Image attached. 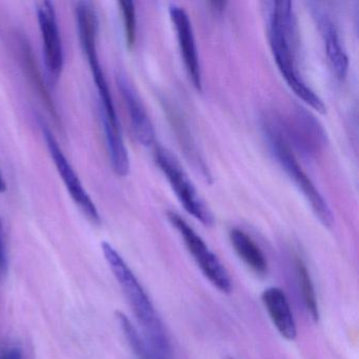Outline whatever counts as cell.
Segmentation results:
<instances>
[{
	"instance_id": "cell-1",
	"label": "cell",
	"mask_w": 359,
	"mask_h": 359,
	"mask_svg": "<svg viewBox=\"0 0 359 359\" xmlns=\"http://www.w3.org/2000/svg\"><path fill=\"white\" fill-rule=\"evenodd\" d=\"M268 5V33L271 51L285 81L294 93L317 112L325 114L321 98L304 83L296 66L297 30L291 1H272Z\"/></svg>"
},
{
	"instance_id": "cell-2",
	"label": "cell",
	"mask_w": 359,
	"mask_h": 359,
	"mask_svg": "<svg viewBox=\"0 0 359 359\" xmlns=\"http://www.w3.org/2000/svg\"><path fill=\"white\" fill-rule=\"evenodd\" d=\"M102 249L111 271L118 281L137 319L142 337L159 358L173 359V350L167 330L159 318L146 290L123 256L110 243L104 241L102 243Z\"/></svg>"
},
{
	"instance_id": "cell-3",
	"label": "cell",
	"mask_w": 359,
	"mask_h": 359,
	"mask_svg": "<svg viewBox=\"0 0 359 359\" xmlns=\"http://www.w3.org/2000/svg\"><path fill=\"white\" fill-rule=\"evenodd\" d=\"M264 133H266L272 154L274 155L283 171L306 196L315 215L318 217L323 226L329 228L332 226L334 216L331 208L327 205V201L323 198L318 189L315 187L314 182L300 167L291 146L287 144L277 123L274 121H268L264 123Z\"/></svg>"
},
{
	"instance_id": "cell-4",
	"label": "cell",
	"mask_w": 359,
	"mask_h": 359,
	"mask_svg": "<svg viewBox=\"0 0 359 359\" xmlns=\"http://www.w3.org/2000/svg\"><path fill=\"white\" fill-rule=\"evenodd\" d=\"M75 16H76L79 41H81L83 53L89 62L90 70L100 94V102L104 108V116L114 121L118 118V116H117L108 81L104 76V71L100 66V57H98L97 41L100 22H98L97 12L93 4L90 1H79L75 7Z\"/></svg>"
},
{
	"instance_id": "cell-5",
	"label": "cell",
	"mask_w": 359,
	"mask_h": 359,
	"mask_svg": "<svg viewBox=\"0 0 359 359\" xmlns=\"http://www.w3.org/2000/svg\"><path fill=\"white\" fill-rule=\"evenodd\" d=\"M154 159L186 211L205 226H212L214 216L211 210L197 192L175 155L165 147L158 146L155 149Z\"/></svg>"
},
{
	"instance_id": "cell-6",
	"label": "cell",
	"mask_w": 359,
	"mask_h": 359,
	"mask_svg": "<svg viewBox=\"0 0 359 359\" xmlns=\"http://www.w3.org/2000/svg\"><path fill=\"white\" fill-rule=\"evenodd\" d=\"M168 218L172 226L182 235L187 249L201 268L203 274L210 283L222 293L232 291V280L224 264L217 256L209 249L203 238L189 226L188 222L175 212H168Z\"/></svg>"
},
{
	"instance_id": "cell-7",
	"label": "cell",
	"mask_w": 359,
	"mask_h": 359,
	"mask_svg": "<svg viewBox=\"0 0 359 359\" xmlns=\"http://www.w3.org/2000/svg\"><path fill=\"white\" fill-rule=\"evenodd\" d=\"M276 123L287 144H293L309 158L317 156L327 144V134L321 123L302 107L292 109L287 118Z\"/></svg>"
},
{
	"instance_id": "cell-8",
	"label": "cell",
	"mask_w": 359,
	"mask_h": 359,
	"mask_svg": "<svg viewBox=\"0 0 359 359\" xmlns=\"http://www.w3.org/2000/svg\"><path fill=\"white\" fill-rule=\"evenodd\" d=\"M41 130H43V137L47 142L48 150H49L56 170L64 182L71 198L76 203V205H79L81 212L89 218L90 222L100 224V215L95 203L92 201L86 189L83 188L79 175L73 169L70 161L65 156L64 152L58 144L57 140L52 134L51 130L43 123H41Z\"/></svg>"
},
{
	"instance_id": "cell-9",
	"label": "cell",
	"mask_w": 359,
	"mask_h": 359,
	"mask_svg": "<svg viewBox=\"0 0 359 359\" xmlns=\"http://www.w3.org/2000/svg\"><path fill=\"white\" fill-rule=\"evenodd\" d=\"M36 13L43 39L46 69L52 81H57L64 70L65 56L54 4L41 1L37 4Z\"/></svg>"
},
{
	"instance_id": "cell-10",
	"label": "cell",
	"mask_w": 359,
	"mask_h": 359,
	"mask_svg": "<svg viewBox=\"0 0 359 359\" xmlns=\"http://www.w3.org/2000/svg\"><path fill=\"white\" fill-rule=\"evenodd\" d=\"M169 13L177 35L178 45H180L187 72L194 87L201 90L203 81H201V62H199L192 22L189 18V14L184 8L176 4L170 5Z\"/></svg>"
},
{
	"instance_id": "cell-11",
	"label": "cell",
	"mask_w": 359,
	"mask_h": 359,
	"mask_svg": "<svg viewBox=\"0 0 359 359\" xmlns=\"http://www.w3.org/2000/svg\"><path fill=\"white\" fill-rule=\"evenodd\" d=\"M117 85L123 95L129 113L132 130L134 135L140 144L144 147L151 146L155 140V130L150 116L129 79L125 75L117 76Z\"/></svg>"
},
{
	"instance_id": "cell-12",
	"label": "cell",
	"mask_w": 359,
	"mask_h": 359,
	"mask_svg": "<svg viewBox=\"0 0 359 359\" xmlns=\"http://www.w3.org/2000/svg\"><path fill=\"white\" fill-rule=\"evenodd\" d=\"M312 14L325 43V53H327L330 68L336 79L342 81L348 74V58L342 48L337 28L332 20L331 16L317 6L312 7Z\"/></svg>"
},
{
	"instance_id": "cell-13",
	"label": "cell",
	"mask_w": 359,
	"mask_h": 359,
	"mask_svg": "<svg viewBox=\"0 0 359 359\" xmlns=\"http://www.w3.org/2000/svg\"><path fill=\"white\" fill-rule=\"evenodd\" d=\"M262 299L279 334L285 339H295L297 336V327L285 292L279 287H271L264 290Z\"/></svg>"
},
{
	"instance_id": "cell-14",
	"label": "cell",
	"mask_w": 359,
	"mask_h": 359,
	"mask_svg": "<svg viewBox=\"0 0 359 359\" xmlns=\"http://www.w3.org/2000/svg\"><path fill=\"white\" fill-rule=\"evenodd\" d=\"M230 241L241 260L259 276L268 273V262L257 243L241 229H232Z\"/></svg>"
},
{
	"instance_id": "cell-15",
	"label": "cell",
	"mask_w": 359,
	"mask_h": 359,
	"mask_svg": "<svg viewBox=\"0 0 359 359\" xmlns=\"http://www.w3.org/2000/svg\"><path fill=\"white\" fill-rule=\"evenodd\" d=\"M20 50H22V62H24L25 69H26L27 73H28L29 79H31V83L34 86L37 93L39 94L43 102H45L46 108L49 111L56 125H62L57 108H56L55 104H54L51 94L49 93L48 88L46 87L45 83H43V76H41L39 67H37L36 62L34 60L32 48H31L30 43L27 41L26 39H22Z\"/></svg>"
},
{
	"instance_id": "cell-16",
	"label": "cell",
	"mask_w": 359,
	"mask_h": 359,
	"mask_svg": "<svg viewBox=\"0 0 359 359\" xmlns=\"http://www.w3.org/2000/svg\"><path fill=\"white\" fill-rule=\"evenodd\" d=\"M116 318L126 339L128 340L130 348H132L137 359H161L147 344L137 327L131 323V320L123 313L117 312Z\"/></svg>"
},
{
	"instance_id": "cell-17",
	"label": "cell",
	"mask_w": 359,
	"mask_h": 359,
	"mask_svg": "<svg viewBox=\"0 0 359 359\" xmlns=\"http://www.w3.org/2000/svg\"><path fill=\"white\" fill-rule=\"evenodd\" d=\"M296 272H297L298 283H299L302 300H304L308 314L310 315L313 320L318 321V302H317L314 285H313L310 272H309L308 268H306V264L302 262V258L296 259Z\"/></svg>"
},
{
	"instance_id": "cell-18",
	"label": "cell",
	"mask_w": 359,
	"mask_h": 359,
	"mask_svg": "<svg viewBox=\"0 0 359 359\" xmlns=\"http://www.w3.org/2000/svg\"><path fill=\"white\" fill-rule=\"evenodd\" d=\"M169 117L173 121V127L175 128L176 133L180 136L182 148L186 151V154L188 155L189 159L197 163V168L201 170V173L205 176V178H210L207 167H205V163L201 161L198 152H197L196 147H195V144H193L188 128L184 125V121L173 110H170Z\"/></svg>"
},
{
	"instance_id": "cell-19",
	"label": "cell",
	"mask_w": 359,
	"mask_h": 359,
	"mask_svg": "<svg viewBox=\"0 0 359 359\" xmlns=\"http://www.w3.org/2000/svg\"><path fill=\"white\" fill-rule=\"evenodd\" d=\"M123 16V28H125L126 43L130 50L133 49L136 41L137 31V18H136L135 4L131 0H121L118 3Z\"/></svg>"
},
{
	"instance_id": "cell-20",
	"label": "cell",
	"mask_w": 359,
	"mask_h": 359,
	"mask_svg": "<svg viewBox=\"0 0 359 359\" xmlns=\"http://www.w3.org/2000/svg\"><path fill=\"white\" fill-rule=\"evenodd\" d=\"M0 359H24V354L18 346H5L0 348Z\"/></svg>"
},
{
	"instance_id": "cell-21",
	"label": "cell",
	"mask_w": 359,
	"mask_h": 359,
	"mask_svg": "<svg viewBox=\"0 0 359 359\" xmlns=\"http://www.w3.org/2000/svg\"><path fill=\"white\" fill-rule=\"evenodd\" d=\"M7 271V255H6L5 243L3 238V224L0 219V276H3Z\"/></svg>"
},
{
	"instance_id": "cell-22",
	"label": "cell",
	"mask_w": 359,
	"mask_h": 359,
	"mask_svg": "<svg viewBox=\"0 0 359 359\" xmlns=\"http://www.w3.org/2000/svg\"><path fill=\"white\" fill-rule=\"evenodd\" d=\"M210 5L216 11H222L226 8V3H224V1H212V3H210Z\"/></svg>"
},
{
	"instance_id": "cell-23",
	"label": "cell",
	"mask_w": 359,
	"mask_h": 359,
	"mask_svg": "<svg viewBox=\"0 0 359 359\" xmlns=\"http://www.w3.org/2000/svg\"><path fill=\"white\" fill-rule=\"evenodd\" d=\"M7 191V182L4 178L3 173L0 171V193H5Z\"/></svg>"
},
{
	"instance_id": "cell-24",
	"label": "cell",
	"mask_w": 359,
	"mask_h": 359,
	"mask_svg": "<svg viewBox=\"0 0 359 359\" xmlns=\"http://www.w3.org/2000/svg\"><path fill=\"white\" fill-rule=\"evenodd\" d=\"M230 359H233V358H230Z\"/></svg>"
}]
</instances>
